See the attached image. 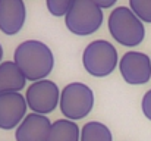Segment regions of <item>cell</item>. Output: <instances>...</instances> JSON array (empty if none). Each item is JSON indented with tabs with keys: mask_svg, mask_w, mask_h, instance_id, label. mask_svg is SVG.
<instances>
[{
	"mask_svg": "<svg viewBox=\"0 0 151 141\" xmlns=\"http://www.w3.org/2000/svg\"><path fill=\"white\" fill-rule=\"evenodd\" d=\"M13 62L28 81H41L53 69L54 57L50 47L38 40H27L16 47Z\"/></svg>",
	"mask_w": 151,
	"mask_h": 141,
	"instance_id": "obj_1",
	"label": "cell"
},
{
	"mask_svg": "<svg viewBox=\"0 0 151 141\" xmlns=\"http://www.w3.org/2000/svg\"><path fill=\"white\" fill-rule=\"evenodd\" d=\"M109 31L111 37L122 46L135 47L142 43L145 28L142 21L125 6L116 7L109 16Z\"/></svg>",
	"mask_w": 151,
	"mask_h": 141,
	"instance_id": "obj_2",
	"label": "cell"
},
{
	"mask_svg": "<svg viewBox=\"0 0 151 141\" xmlns=\"http://www.w3.org/2000/svg\"><path fill=\"white\" fill-rule=\"evenodd\" d=\"M68 30L75 35H91L103 24V12L93 0H73L72 7L65 16Z\"/></svg>",
	"mask_w": 151,
	"mask_h": 141,
	"instance_id": "obj_3",
	"label": "cell"
},
{
	"mask_svg": "<svg viewBox=\"0 0 151 141\" xmlns=\"http://www.w3.org/2000/svg\"><path fill=\"white\" fill-rule=\"evenodd\" d=\"M94 106L93 90L82 82L68 84L60 93L59 107L65 118L69 121H78L85 118Z\"/></svg>",
	"mask_w": 151,
	"mask_h": 141,
	"instance_id": "obj_4",
	"label": "cell"
},
{
	"mask_svg": "<svg viewBox=\"0 0 151 141\" xmlns=\"http://www.w3.org/2000/svg\"><path fill=\"white\" fill-rule=\"evenodd\" d=\"M117 51L106 40L90 43L82 53V65L93 77H107L117 66Z\"/></svg>",
	"mask_w": 151,
	"mask_h": 141,
	"instance_id": "obj_5",
	"label": "cell"
},
{
	"mask_svg": "<svg viewBox=\"0 0 151 141\" xmlns=\"http://www.w3.org/2000/svg\"><path fill=\"white\" fill-rule=\"evenodd\" d=\"M28 107L38 115H47L56 109L60 103V91L59 87L49 80H41L32 82L25 95Z\"/></svg>",
	"mask_w": 151,
	"mask_h": 141,
	"instance_id": "obj_6",
	"label": "cell"
},
{
	"mask_svg": "<svg viewBox=\"0 0 151 141\" xmlns=\"http://www.w3.org/2000/svg\"><path fill=\"white\" fill-rule=\"evenodd\" d=\"M120 75L131 85H142L151 78L150 57L139 51H128L119 63Z\"/></svg>",
	"mask_w": 151,
	"mask_h": 141,
	"instance_id": "obj_7",
	"label": "cell"
},
{
	"mask_svg": "<svg viewBox=\"0 0 151 141\" xmlns=\"http://www.w3.org/2000/svg\"><path fill=\"white\" fill-rule=\"evenodd\" d=\"M27 100L19 93L0 94V129H13L27 116Z\"/></svg>",
	"mask_w": 151,
	"mask_h": 141,
	"instance_id": "obj_8",
	"label": "cell"
},
{
	"mask_svg": "<svg viewBox=\"0 0 151 141\" xmlns=\"http://www.w3.org/2000/svg\"><path fill=\"white\" fill-rule=\"evenodd\" d=\"M27 18L24 0H0V31L6 35L18 34Z\"/></svg>",
	"mask_w": 151,
	"mask_h": 141,
	"instance_id": "obj_9",
	"label": "cell"
},
{
	"mask_svg": "<svg viewBox=\"0 0 151 141\" xmlns=\"http://www.w3.org/2000/svg\"><path fill=\"white\" fill-rule=\"evenodd\" d=\"M51 124L46 115L29 113L16 129V141H47Z\"/></svg>",
	"mask_w": 151,
	"mask_h": 141,
	"instance_id": "obj_10",
	"label": "cell"
},
{
	"mask_svg": "<svg viewBox=\"0 0 151 141\" xmlns=\"http://www.w3.org/2000/svg\"><path fill=\"white\" fill-rule=\"evenodd\" d=\"M27 78L16 66L15 62H3L0 63V94L19 93L25 87Z\"/></svg>",
	"mask_w": 151,
	"mask_h": 141,
	"instance_id": "obj_11",
	"label": "cell"
},
{
	"mask_svg": "<svg viewBox=\"0 0 151 141\" xmlns=\"http://www.w3.org/2000/svg\"><path fill=\"white\" fill-rule=\"evenodd\" d=\"M47 141H81L79 127L69 119H59L51 124Z\"/></svg>",
	"mask_w": 151,
	"mask_h": 141,
	"instance_id": "obj_12",
	"label": "cell"
},
{
	"mask_svg": "<svg viewBox=\"0 0 151 141\" xmlns=\"http://www.w3.org/2000/svg\"><path fill=\"white\" fill-rule=\"evenodd\" d=\"M81 141H113V137L104 124L88 122L81 129Z\"/></svg>",
	"mask_w": 151,
	"mask_h": 141,
	"instance_id": "obj_13",
	"label": "cell"
},
{
	"mask_svg": "<svg viewBox=\"0 0 151 141\" xmlns=\"http://www.w3.org/2000/svg\"><path fill=\"white\" fill-rule=\"evenodd\" d=\"M129 6L142 22H151V0H129Z\"/></svg>",
	"mask_w": 151,
	"mask_h": 141,
	"instance_id": "obj_14",
	"label": "cell"
},
{
	"mask_svg": "<svg viewBox=\"0 0 151 141\" xmlns=\"http://www.w3.org/2000/svg\"><path fill=\"white\" fill-rule=\"evenodd\" d=\"M47 9L53 16H66L73 4V0H46Z\"/></svg>",
	"mask_w": 151,
	"mask_h": 141,
	"instance_id": "obj_15",
	"label": "cell"
},
{
	"mask_svg": "<svg viewBox=\"0 0 151 141\" xmlns=\"http://www.w3.org/2000/svg\"><path fill=\"white\" fill-rule=\"evenodd\" d=\"M141 104H142V112H144L145 118L151 121V90H148L147 93L144 94Z\"/></svg>",
	"mask_w": 151,
	"mask_h": 141,
	"instance_id": "obj_16",
	"label": "cell"
},
{
	"mask_svg": "<svg viewBox=\"0 0 151 141\" xmlns=\"http://www.w3.org/2000/svg\"><path fill=\"white\" fill-rule=\"evenodd\" d=\"M97 6H100L101 9H104V7H111L117 0H93Z\"/></svg>",
	"mask_w": 151,
	"mask_h": 141,
	"instance_id": "obj_17",
	"label": "cell"
},
{
	"mask_svg": "<svg viewBox=\"0 0 151 141\" xmlns=\"http://www.w3.org/2000/svg\"><path fill=\"white\" fill-rule=\"evenodd\" d=\"M3 59V47L0 46V60Z\"/></svg>",
	"mask_w": 151,
	"mask_h": 141,
	"instance_id": "obj_18",
	"label": "cell"
}]
</instances>
